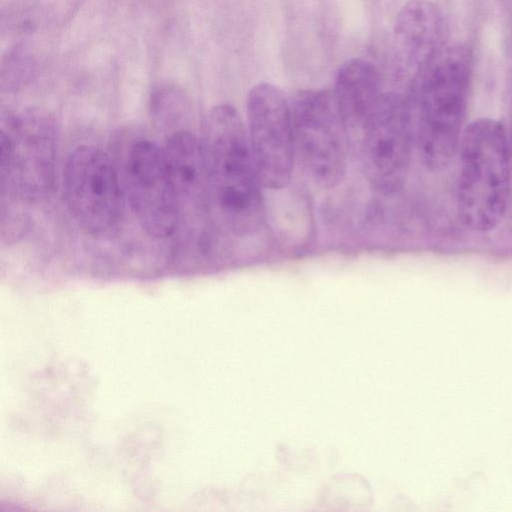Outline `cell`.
I'll return each mask as SVG.
<instances>
[{
  "label": "cell",
  "mask_w": 512,
  "mask_h": 512,
  "mask_svg": "<svg viewBox=\"0 0 512 512\" xmlns=\"http://www.w3.org/2000/svg\"><path fill=\"white\" fill-rule=\"evenodd\" d=\"M200 142L208 208L227 232L239 237L255 234L265 222L263 187L239 112L229 104L212 107L203 119Z\"/></svg>",
  "instance_id": "6da1fadb"
},
{
  "label": "cell",
  "mask_w": 512,
  "mask_h": 512,
  "mask_svg": "<svg viewBox=\"0 0 512 512\" xmlns=\"http://www.w3.org/2000/svg\"><path fill=\"white\" fill-rule=\"evenodd\" d=\"M473 52L466 44L446 46L413 84L414 139L429 171L447 169L458 155L467 125Z\"/></svg>",
  "instance_id": "7a4b0ae2"
},
{
  "label": "cell",
  "mask_w": 512,
  "mask_h": 512,
  "mask_svg": "<svg viewBox=\"0 0 512 512\" xmlns=\"http://www.w3.org/2000/svg\"><path fill=\"white\" fill-rule=\"evenodd\" d=\"M457 156L459 219L471 231H492L506 214L511 192L512 159L505 125L487 117L469 123Z\"/></svg>",
  "instance_id": "3957f363"
},
{
  "label": "cell",
  "mask_w": 512,
  "mask_h": 512,
  "mask_svg": "<svg viewBox=\"0 0 512 512\" xmlns=\"http://www.w3.org/2000/svg\"><path fill=\"white\" fill-rule=\"evenodd\" d=\"M58 139V125L44 109L27 108L2 115V193L25 201L46 197L54 182Z\"/></svg>",
  "instance_id": "277c9868"
},
{
  "label": "cell",
  "mask_w": 512,
  "mask_h": 512,
  "mask_svg": "<svg viewBox=\"0 0 512 512\" xmlns=\"http://www.w3.org/2000/svg\"><path fill=\"white\" fill-rule=\"evenodd\" d=\"M295 157L316 186L329 189L344 178L349 128L332 90H303L290 100Z\"/></svg>",
  "instance_id": "5b68a950"
},
{
  "label": "cell",
  "mask_w": 512,
  "mask_h": 512,
  "mask_svg": "<svg viewBox=\"0 0 512 512\" xmlns=\"http://www.w3.org/2000/svg\"><path fill=\"white\" fill-rule=\"evenodd\" d=\"M360 134L366 180L378 192H396L406 179L415 146L410 99L397 92H383Z\"/></svg>",
  "instance_id": "8992f818"
},
{
  "label": "cell",
  "mask_w": 512,
  "mask_h": 512,
  "mask_svg": "<svg viewBox=\"0 0 512 512\" xmlns=\"http://www.w3.org/2000/svg\"><path fill=\"white\" fill-rule=\"evenodd\" d=\"M246 120L252 159L262 187H286L296 161L290 100L279 87L259 82L247 95Z\"/></svg>",
  "instance_id": "52a82bcc"
},
{
  "label": "cell",
  "mask_w": 512,
  "mask_h": 512,
  "mask_svg": "<svg viewBox=\"0 0 512 512\" xmlns=\"http://www.w3.org/2000/svg\"><path fill=\"white\" fill-rule=\"evenodd\" d=\"M63 195L71 214L88 232L99 234L118 221L122 196L109 156L95 145H81L67 158Z\"/></svg>",
  "instance_id": "ba28073f"
},
{
  "label": "cell",
  "mask_w": 512,
  "mask_h": 512,
  "mask_svg": "<svg viewBox=\"0 0 512 512\" xmlns=\"http://www.w3.org/2000/svg\"><path fill=\"white\" fill-rule=\"evenodd\" d=\"M125 184L141 227L154 237L170 236L177 227L180 201L162 149L148 140L133 143L126 159Z\"/></svg>",
  "instance_id": "9c48e42d"
},
{
  "label": "cell",
  "mask_w": 512,
  "mask_h": 512,
  "mask_svg": "<svg viewBox=\"0 0 512 512\" xmlns=\"http://www.w3.org/2000/svg\"><path fill=\"white\" fill-rule=\"evenodd\" d=\"M446 22L432 0H408L393 30V56L400 76L413 84L446 47Z\"/></svg>",
  "instance_id": "30bf717a"
},
{
  "label": "cell",
  "mask_w": 512,
  "mask_h": 512,
  "mask_svg": "<svg viewBox=\"0 0 512 512\" xmlns=\"http://www.w3.org/2000/svg\"><path fill=\"white\" fill-rule=\"evenodd\" d=\"M332 91L350 132L361 131L383 93L377 69L361 58L339 67Z\"/></svg>",
  "instance_id": "8fae6325"
},
{
  "label": "cell",
  "mask_w": 512,
  "mask_h": 512,
  "mask_svg": "<svg viewBox=\"0 0 512 512\" xmlns=\"http://www.w3.org/2000/svg\"><path fill=\"white\" fill-rule=\"evenodd\" d=\"M179 201L208 207L207 174L200 138L186 129L174 131L162 149Z\"/></svg>",
  "instance_id": "7c38bea8"
},
{
  "label": "cell",
  "mask_w": 512,
  "mask_h": 512,
  "mask_svg": "<svg viewBox=\"0 0 512 512\" xmlns=\"http://www.w3.org/2000/svg\"><path fill=\"white\" fill-rule=\"evenodd\" d=\"M150 110L158 124L175 127L188 117L190 102L181 88L175 85L163 84L152 92Z\"/></svg>",
  "instance_id": "4fadbf2b"
},
{
  "label": "cell",
  "mask_w": 512,
  "mask_h": 512,
  "mask_svg": "<svg viewBox=\"0 0 512 512\" xmlns=\"http://www.w3.org/2000/svg\"><path fill=\"white\" fill-rule=\"evenodd\" d=\"M34 64L30 55L22 50L12 51L2 62L1 85L15 89L25 83L33 72Z\"/></svg>",
  "instance_id": "5bb4252c"
},
{
  "label": "cell",
  "mask_w": 512,
  "mask_h": 512,
  "mask_svg": "<svg viewBox=\"0 0 512 512\" xmlns=\"http://www.w3.org/2000/svg\"><path fill=\"white\" fill-rule=\"evenodd\" d=\"M509 108H510V123H509V127L506 128V132H507L508 143H509L511 159H512V72H511L510 80H509Z\"/></svg>",
  "instance_id": "9a60e30c"
}]
</instances>
